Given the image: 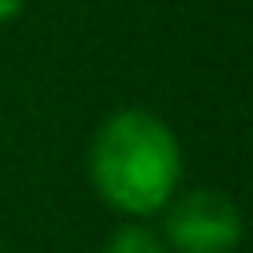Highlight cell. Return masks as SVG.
Returning <instances> with one entry per match:
<instances>
[{
    "mask_svg": "<svg viewBox=\"0 0 253 253\" xmlns=\"http://www.w3.org/2000/svg\"><path fill=\"white\" fill-rule=\"evenodd\" d=\"M182 178V150L174 130L142 111H115L91 142V182L107 206L130 217L158 213Z\"/></svg>",
    "mask_w": 253,
    "mask_h": 253,
    "instance_id": "6da1fadb",
    "label": "cell"
},
{
    "mask_svg": "<svg viewBox=\"0 0 253 253\" xmlns=\"http://www.w3.org/2000/svg\"><path fill=\"white\" fill-rule=\"evenodd\" d=\"M174 253H233L241 241V213L221 190H190L166 213V237Z\"/></svg>",
    "mask_w": 253,
    "mask_h": 253,
    "instance_id": "7a4b0ae2",
    "label": "cell"
},
{
    "mask_svg": "<svg viewBox=\"0 0 253 253\" xmlns=\"http://www.w3.org/2000/svg\"><path fill=\"white\" fill-rule=\"evenodd\" d=\"M103 253H166V241L150 225H142V221H123L107 237Z\"/></svg>",
    "mask_w": 253,
    "mask_h": 253,
    "instance_id": "3957f363",
    "label": "cell"
},
{
    "mask_svg": "<svg viewBox=\"0 0 253 253\" xmlns=\"http://www.w3.org/2000/svg\"><path fill=\"white\" fill-rule=\"evenodd\" d=\"M24 12V0H0V24H12Z\"/></svg>",
    "mask_w": 253,
    "mask_h": 253,
    "instance_id": "277c9868",
    "label": "cell"
}]
</instances>
